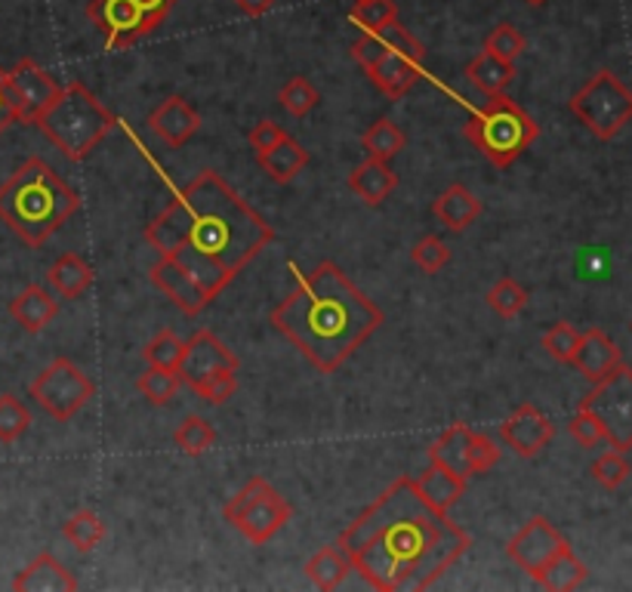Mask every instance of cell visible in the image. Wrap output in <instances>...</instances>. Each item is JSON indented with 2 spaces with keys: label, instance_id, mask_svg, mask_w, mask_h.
<instances>
[{
  "label": "cell",
  "instance_id": "74e56055",
  "mask_svg": "<svg viewBox=\"0 0 632 592\" xmlns=\"http://www.w3.org/2000/svg\"><path fill=\"white\" fill-rule=\"evenodd\" d=\"M590 472H592V478L602 485L604 491H618L620 485H623L632 472L630 460H626V450H618V448L604 450L602 457H595V460H592Z\"/></svg>",
  "mask_w": 632,
  "mask_h": 592
},
{
  "label": "cell",
  "instance_id": "ffe728a7",
  "mask_svg": "<svg viewBox=\"0 0 632 592\" xmlns=\"http://www.w3.org/2000/svg\"><path fill=\"white\" fill-rule=\"evenodd\" d=\"M81 586L77 578L53 552H41L31 564H25L13 578L15 592H74Z\"/></svg>",
  "mask_w": 632,
  "mask_h": 592
},
{
  "label": "cell",
  "instance_id": "4dcf8cb0",
  "mask_svg": "<svg viewBox=\"0 0 632 592\" xmlns=\"http://www.w3.org/2000/svg\"><path fill=\"white\" fill-rule=\"evenodd\" d=\"M349 571H352V562L345 559V552L340 547L318 549L315 555L305 562V578L312 580L318 590H336V586H343Z\"/></svg>",
  "mask_w": 632,
  "mask_h": 592
},
{
  "label": "cell",
  "instance_id": "816d5d0a",
  "mask_svg": "<svg viewBox=\"0 0 632 592\" xmlns=\"http://www.w3.org/2000/svg\"><path fill=\"white\" fill-rule=\"evenodd\" d=\"M274 3H278V0H235V7H238L245 15H250V19L266 15L269 10H272Z\"/></svg>",
  "mask_w": 632,
  "mask_h": 592
},
{
  "label": "cell",
  "instance_id": "ac0fdd59",
  "mask_svg": "<svg viewBox=\"0 0 632 592\" xmlns=\"http://www.w3.org/2000/svg\"><path fill=\"white\" fill-rule=\"evenodd\" d=\"M386 50H398V53L411 56L414 62H419V65H423V59H426V46L419 44L417 38L404 29L398 19H395V22H388L386 29L364 31L359 41L352 44V59L359 62L361 69H367V65L376 62V59L383 56Z\"/></svg>",
  "mask_w": 632,
  "mask_h": 592
},
{
  "label": "cell",
  "instance_id": "cb8c5ba5",
  "mask_svg": "<svg viewBox=\"0 0 632 592\" xmlns=\"http://www.w3.org/2000/svg\"><path fill=\"white\" fill-rule=\"evenodd\" d=\"M432 214H435V219H438L447 231H463L481 217V201L475 198L469 188L454 183V186H447L445 191L432 201Z\"/></svg>",
  "mask_w": 632,
  "mask_h": 592
},
{
  "label": "cell",
  "instance_id": "7402d4cb",
  "mask_svg": "<svg viewBox=\"0 0 632 592\" xmlns=\"http://www.w3.org/2000/svg\"><path fill=\"white\" fill-rule=\"evenodd\" d=\"M10 315L25 333H41L59 315L56 293L43 284H29L10 300Z\"/></svg>",
  "mask_w": 632,
  "mask_h": 592
},
{
  "label": "cell",
  "instance_id": "7c38bea8",
  "mask_svg": "<svg viewBox=\"0 0 632 592\" xmlns=\"http://www.w3.org/2000/svg\"><path fill=\"white\" fill-rule=\"evenodd\" d=\"M59 90H62V84L50 72H43L34 59H19L13 69L7 72V96L13 102L19 124L34 127L38 117L53 105Z\"/></svg>",
  "mask_w": 632,
  "mask_h": 592
},
{
  "label": "cell",
  "instance_id": "ba28073f",
  "mask_svg": "<svg viewBox=\"0 0 632 592\" xmlns=\"http://www.w3.org/2000/svg\"><path fill=\"white\" fill-rule=\"evenodd\" d=\"M222 519L229 521L235 531H241L253 547L269 543L290 519H293V503L262 476H253L241 491L231 497Z\"/></svg>",
  "mask_w": 632,
  "mask_h": 592
},
{
  "label": "cell",
  "instance_id": "d4e9b609",
  "mask_svg": "<svg viewBox=\"0 0 632 592\" xmlns=\"http://www.w3.org/2000/svg\"><path fill=\"white\" fill-rule=\"evenodd\" d=\"M93 281H96V272H93V266L81 257V253H62L53 266H50V272H46V284L50 290L62 297V300H77V297H84L86 290L93 288Z\"/></svg>",
  "mask_w": 632,
  "mask_h": 592
},
{
  "label": "cell",
  "instance_id": "484cf974",
  "mask_svg": "<svg viewBox=\"0 0 632 592\" xmlns=\"http://www.w3.org/2000/svg\"><path fill=\"white\" fill-rule=\"evenodd\" d=\"M414 481H417L419 494H423L435 509H442V512H450V506L460 503V497L466 494V478L450 472L442 463L429 460V469H426L423 476L414 478Z\"/></svg>",
  "mask_w": 632,
  "mask_h": 592
},
{
  "label": "cell",
  "instance_id": "e0dca14e",
  "mask_svg": "<svg viewBox=\"0 0 632 592\" xmlns=\"http://www.w3.org/2000/svg\"><path fill=\"white\" fill-rule=\"evenodd\" d=\"M148 278H152V284H155L160 293H167V300H173V303L179 305L186 315H191V319L201 315L204 309L214 303V300L204 293L201 284H198L179 262H173L170 257H160V260L152 266Z\"/></svg>",
  "mask_w": 632,
  "mask_h": 592
},
{
  "label": "cell",
  "instance_id": "30bf717a",
  "mask_svg": "<svg viewBox=\"0 0 632 592\" xmlns=\"http://www.w3.org/2000/svg\"><path fill=\"white\" fill-rule=\"evenodd\" d=\"M580 407L592 411L604 429V442L618 450H632V367L620 362L608 376L592 383L580 398Z\"/></svg>",
  "mask_w": 632,
  "mask_h": 592
},
{
  "label": "cell",
  "instance_id": "7dc6e473",
  "mask_svg": "<svg viewBox=\"0 0 632 592\" xmlns=\"http://www.w3.org/2000/svg\"><path fill=\"white\" fill-rule=\"evenodd\" d=\"M497 463H500V445H497L490 435H481L473 429V442H469V466H473V476L490 472Z\"/></svg>",
  "mask_w": 632,
  "mask_h": 592
},
{
  "label": "cell",
  "instance_id": "f35d334b",
  "mask_svg": "<svg viewBox=\"0 0 632 592\" xmlns=\"http://www.w3.org/2000/svg\"><path fill=\"white\" fill-rule=\"evenodd\" d=\"M186 355V343L176 336L173 331H160L148 346L143 349V359L155 367H167V371H176L179 374V362Z\"/></svg>",
  "mask_w": 632,
  "mask_h": 592
},
{
  "label": "cell",
  "instance_id": "b9f144b4",
  "mask_svg": "<svg viewBox=\"0 0 632 592\" xmlns=\"http://www.w3.org/2000/svg\"><path fill=\"white\" fill-rule=\"evenodd\" d=\"M525 46H528L525 34H521L516 25H509V22L494 25L488 38H485V50L494 53V56L506 59V62H516V59L525 53Z\"/></svg>",
  "mask_w": 632,
  "mask_h": 592
},
{
  "label": "cell",
  "instance_id": "52a82bcc",
  "mask_svg": "<svg viewBox=\"0 0 632 592\" xmlns=\"http://www.w3.org/2000/svg\"><path fill=\"white\" fill-rule=\"evenodd\" d=\"M568 108L595 139L611 143L632 121V90L611 69H599L568 100Z\"/></svg>",
  "mask_w": 632,
  "mask_h": 592
},
{
  "label": "cell",
  "instance_id": "c3c4849f",
  "mask_svg": "<svg viewBox=\"0 0 632 592\" xmlns=\"http://www.w3.org/2000/svg\"><path fill=\"white\" fill-rule=\"evenodd\" d=\"M288 133H284V127H278L274 121H259L257 127L250 131V145H253V152H269L274 143H281Z\"/></svg>",
  "mask_w": 632,
  "mask_h": 592
},
{
  "label": "cell",
  "instance_id": "d6986e66",
  "mask_svg": "<svg viewBox=\"0 0 632 592\" xmlns=\"http://www.w3.org/2000/svg\"><path fill=\"white\" fill-rule=\"evenodd\" d=\"M623 362L618 343L599 328L580 333V343L574 349V359L571 364L577 367V374H583L590 383H599L602 376H608L618 364Z\"/></svg>",
  "mask_w": 632,
  "mask_h": 592
},
{
  "label": "cell",
  "instance_id": "d6a6232c",
  "mask_svg": "<svg viewBox=\"0 0 632 592\" xmlns=\"http://www.w3.org/2000/svg\"><path fill=\"white\" fill-rule=\"evenodd\" d=\"M62 537L72 543L77 552H90L105 540V521L93 512V509H77L69 521L62 525Z\"/></svg>",
  "mask_w": 632,
  "mask_h": 592
},
{
  "label": "cell",
  "instance_id": "5bb4252c",
  "mask_svg": "<svg viewBox=\"0 0 632 592\" xmlns=\"http://www.w3.org/2000/svg\"><path fill=\"white\" fill-rule=\"evenodd\" d=\"M552 435H556L552 419L537 405H518L500 423V442H504L506 448H512V454L525 457V460H531L540 450H547Z\"/></svg>",
  "mask_w": 632,
  "mask_h": 592
},
{
  "label": "cell",
  "instance_id": "8992f818",
  "mask_svg": "<svg viewBox=\"0 0 632 592\" xmlns=\"http://www.w3.org/2000/svg\"><path fill=\"white\" fill-rule=\"evenodd\" d=\"M463 136L485 155V158L497 167L506 170L512 167L540 136V127L512 96L497 93L488 96L485 105L473 108V115L463 127Z\"/></svg>",
  "mask_w": 632,
  "mask_h": 592
},
{
  "label": "cell",
  "instance_id": "60d3db41",
  "mask_svg": "<svg viewBox=\"0 0 632 592\" xmlns=\"http://www.w3.org/2000/svg\"><path fill=\"white\" fill-rule=\"evenodd\" d=\"M278 102H281V108L288 115L305 117L321 102V93L305 77H290L288 84L281 87V93H278Z\"/></svg>",
  "mask_w": 632,
  "mask_h": 592
},
{
  "label": "cell",
  "instance_id": "7bdbcfd3",
  "mask_svg": "<svg viewBox=\"0 0 632 592\" xmlns=\"http://www.w3.org/2000/svg\"><path fill=\"white\" fill-rule=\"evenodd\" d=\"M543 349H547L549 355L561 364H571L574 359V349L580 343V331H577L571 321H556L547 333H543Z\"/></svg>",
  "mask_w": 632,
  "mask_h": 592
},
{
  "label": "cell",
  "instance_id": "83f0119b",
  "mask_svg": "<svg viewBox=\"0 0 632 592\" xmlns=\"http://www.w3.org/2000/svg\"><path fill=\"white\" fill-rule=\"evenodd\" d=\"M469 442H473V429L466 423H454L450 429L442 433V438L429 448V460L442 463L450 472L460 478H473V466H469Z\"/></svg>",
  "mask_w": 632,
  "mask_h": 592
},
{
  "label": "cell",
  "instance_id": "44dd1931",
  "mask_svg": "<svg viewBox=\"0 0 632 592\" xmlns=\"http://www.w3.org/2000/svg\"><path fill=\"white\" fill-rule=\"evenodd\" d=\"M364 72L374 81V87L380 90V93H386L388 100H402V96H407V90L419 81V62L404 56L398 50H386V53L376 59V62H371Z\"/></svg>",
  "mask_w": 632,
  "mask_h": 592
},
{
  "label": "cell",
  "instance_id": "ee69618b",
  "mask_svg": "<svg viewBox=\"0 0 632 592\" xmlns=\"http://www.w3.org/2000/svg\"><path fill=\"white\" fill-rule=\"evenodd\" d=\"M411 262L417 266L419 272L435 274L438 269H445L447 262H450V247H447L442 238L426 235V238H419L417 245L411 247Z\"/></svg>",
  "mask_w": 632,
  "mask_h": 592
},
{
  "label": "cell",
  "instance_id": "6da1fadb",
  "mask_svg": "<svg viewBox=\"0 0 632 592\" xmlns=\"http://www.w3.org/2000/svg\"><path fill=\"white\" fill-rule=\"evenodd\" d=\"M345 559L361 580L380 592L429 590L447 568L460 562L473 537L402 476L340 534Z\"/></svg>",
  "mask_w": 632,
  "mask_h": 592
},
{
  "label": "cell",
  "instance_id": "681fc988",
  "mask_svg": "<svg viewBox=\"0 0 632 592\" xmlns=\"http://www.w3.org/2000/svg\"><path fill=\"white\" fill-rule=\"evenodd\" d=\"M13 124H19V117H15L13 102L7 96V69H0V136L10 131Z\"/></svg>",
  "mask_w": 632,
  "mask_h": 592
},
{
  "label": "cell",
  "instance_id": "db71d44e",
  "mask_svg": "<svg viewBox=\"0 0 632 592\" xmlns=\"http://www.w3.org/2000/svg\"><path fill=\"white\" fill-rule=\"evenodd\" d=\"M630 328H632V324H630Z\"/></svg>",
  "mask_w": 632,
  "mask_h": 592
},
{
  "label": "cell",
  "instance_id": "f1b7e54d",
  "mask_svg": "<svg viewBox=\"0 0 632 592\" xmlns=\"http://www.w3.org/2000/svg\"><path fill=\"white\" fill-rule=\"evenodd\" d=\"M466 77H469L473 87L481 90L485 96H497V93H506V87L516 81V62H506V59L481 50V53L466 65Z\"/></svg>",
  "mask_w": 632,
  "mask_h": 592
},
{
  "label": "cell",
  "instance_id": "f546056e",
  "mask_svg": "<svg viewBox=\"0 0 632 592\" xmlns=\"http://www.w3.org/2000/svg\"><path fill=\"white\" fill-rule=\"evenodd\" d=\"M587 578H590V568L580 562L574 555V549L564 547L552 559V562L537 574V583L543 586V590H552V592H568V590H577V586H583L587 583Z\"/></svg>",
  "mask_w": 632,
  "mask_h": 592
},
{
  "label": "cell",
  "instance_id": "9a60e30c",
  "mask_svg": "<svg viewBox=\"0 0 632 592\" xmlns=\"http://www.w3.org/2000/svg\"><path fill=\"white\" fill-rule=\"evenodd\" d=\"M226 367H229V371H238V367H241L238 355H235L216 333L198 331L186 343V355H183V362H179V376H183V383L191 390L195 383H201L204 376L216 374V371H226Z\"/></svg>",
  "mask_w": 632,
  "mask_h": 592
},
{
  "label": "cell",
  "instance_id": "bcb514c9",
  "mask_svg": "<svg viewBox=\"0 0 632 592\" xmlns=\"http://www.w3.org/2000/svg\"><path fill=\"white\" fill-rule=\"evenodd\" d=\"M568 433H571V438H574L580 448H595V445H602L604 442L602 423H599V417H595L592 411H587V407H577V414L571 417V423H568Z\"/></svg>",
  "mask_w": 632,
  "mask_h": 592
},
{
  "label": "cell",
  "instance_id": "f5cc1de1",
  "mask_svg": "<svg viewBox=\"0 0 632 592\" xmlns=\"http://www.w3.org/2000/svg\"><path fill=\"white\" fill-rule=\"evenodd\" d=\"M525 3H528V7H547L549 0H525Z\"/></svg>",
  "mask_w": 632,
  "mask_h": 592
},
{
  "label": "cell",
  "instance_id": "4fadbf2b",
  "mask_svg": "<svg viewBox=\"0 0 632 592\" xmlns=\"http://www.w3.org/2000/svg\"><path fill=\"white\" fill-rule=\"evenodd\" d=\"M564 547H571V543L561 537L559 528L549 519H543V516H533V519L525 521V528L506 543V555H509L521 571H528L531 578H537Z\"/></svg>",
  "mask_w": 632,
  "mask_h": 592
},
{
  "label": "cell",
  "instance_id": "7a4b0ae2",
  "mask_svg": "<svg viewBox=\"0 0 632 592\" xmlns=\"http://www.w3.org/2000/svg\"><path fill=\"white\" fill-rule=\"evenodd\" d=\"M145 241L158 257L179 262L216 300L272 245L274 229L216 170H204L173 191L145 226Z\"/></svg>",
  "mask_w": 632,
  "mask_h": 592
},
{
  "label": "cell",
  "instance_id": "f6af8a7d",
  "mask_svg": "<svg viewBox=\"0 0 632 592\" xmlns=\"http://www.w3.org/2000/svg\"><path fill=\"white\" fill-rule=\"evenodd\" d=\"M235 374H238V371H229V367H226V371H216V374L204 376L201 383H195L191 392L201 395L207 405H226L231 395H235V390H238V376Z\"/></svg>",
  "mask_w": 632,
  "mask_h": 592
},
{
  "label": "cell",
  "instance_id": "1f68e13d",
  "mask_svg": "<svg viewBox=\"0 0 632 592\" xmlns=\"http://www.w3.org/2000/svg\"><path fill=\"white\" fill-rule=\"evenodd\" d=\"M361 145H364V152H367V158H380V160H392L395 155H402L404 145H407V136L404 131L395 124V121H388V117H380L371 131L361 136Z\"/></svg>",
  "mask_w": 632,
  "mask_h": 592
},
{
  "label": "cell",
  "instance_id": "277c9868",
  "mask_svg": "<svg viewBox=\"0 0 632 592\" xmlns=\"http://www.w3.org/2000/svg\"><path fill=\"white\" fill-rule=\"evenodd\" d=\"M81 210V195L43 158L19 164L0 186V222L31 250L43 247Z\"/></svg>",
  "mask_w": 632,
  "mask_h": 592
},
{
  "label": "cell",
  "instance_id": "8fae6325",
  "mask_svg": "<svg viewBox=\"0 0 632 592\" xmlns=\"http://www.w3.org/2000/svg\"><path fill=\"white\" fill-rule=\"evenodd\" d=\"M86 19L102 31L108 50H127L158 29V22L136 0H90Z\"/></svg>",
  "mask_w": 632,
  "mask_h": 592
},
{
  "label": "cell",
  "instance_id": "ab89813d",
  "mask_svg": "<svg viewBox=\"0 0 632 592\" xmlns=\"http://www.w3.org/2000/svg\"><path fill=\"white\" fill-rule=\"evenodd\" d=\"M349 19L359 25L361 31H380L386 29L388 22L398 19V3L395 0H359Z\"/></svg>",
  "mask_w": 632,
  "mask_h": 592
},
{
  "label": "cell",
  "instance_id": "3957f363",
  "mask_svg": "<svg viewBox=\"0 0 632 592\" xmlns=\"http://www.w3.org/2000/svg\"><path fill=\"white\" fill-rule=\"evenodd\" d=\"M383 324V309L364 297L336 262L300 272L297 288L272 309V328L305 355L318 374L340 371Z\"/></svg>",
  "mask_w": 632,
  "mask_h": 592
},
{
  "label": "cell",
  "instance_id": "8d00e7d4",
  "mask_svg": "<svg viewBox=\"0 0 632 592\" xmlns=\"http://www.w3.org/2000/svg\"><path fill=\"white\" fill-rule=\"evenodd\" d=\"M31 429V411L13 392H3L0 395V442L3 445H13L22 435Z\"/></svg>",
  "mask_w": 632,
  "mask_h": 592
},
{
  "label": "cell",
  "instance_id": "f907efd6",
  "mask_svg": "<svg viewBox=\"0 0 632 592\" xmlns=\"http://www.w3.org/2000/svg\"><path fill=\"white\" fill-rule=\"evenodd\" d=\"M136 3H139L145 13L152 15V19H155V22L160 25V22L170 15V10L176 7V3H179V0H136Z\"/></svg>",
  "mask_w": 632,
  "mask_h": 592
},
{
  "label": "cell",
  "instance_id": "836d02e7",
  "mask_svg": "<svg viewBox=\"0 0 632 592\" xmlns=\"http://www.w3.org/2000/svg\"><path fill=\"white\" fill-rule=\"evenodd\" d=\"M179 386H183V376L176 374V371H167V367H155V364H148V371H143L139 380H136L139 395L155 407L167 405L170 398H176Z\"/></svg>",
  "mask_w": 632,
  "mask_h": 592
},
{
  "label": "cell",
  "instance_id": "9c48e42d",
  "mask_svg": "<svg viewBox=\"0 0 632 592\" xmlns=\"http://www.w3.org/2000/svg\"><path fill=\"white\" fill-rule=\"evenodd\" d=\"M29 392L46 417L69 423L90 405V398L96 395V383L69 359H53L31 380Z\"/></svg>",
  "mask_w": 632,
  "mask_h": 592
},
{
  "label": "cell",
  "instance_id": "4316f807",
  "mask_svg": "<svg viewBox=\"0 0 632 592\" xmlns=\"http://www.w3.org/2000/svg\"><path fill=\"white\" fill-rule=\"evenodd\" d=\"M257 160L259 167L266 170L269 179L274 183H290V179H297V176L305 170V164H309V152L302 148L293 136H284L281 143H274L269 152H257Z\"/></svg>",
  "mask_w": 632,
  "mask_h": 592
},
{
  "label": "cell",
  "instance_id": "5b68a950",
  "mask_svg": "<svg viewBox=\"0 0 632 592\" xmlns=\"http://www.w3.org/2000/svg\"><path fill=\"white\" fill-rule=\"evenodd\" d=\"M117 124L121 121L86 90L84 81H69L59 90L53 105L38 117L34 127L56 145L65 158L81 164Z\"/></svg>",
  "mask_w": 632,
  "mask_h": 592
},
{
  "label": "cell",
  "instance_id": "2e32d148",
  "mask_svg": "<svg viewBox=\"0 0 632 592\" xmlns=\"http://www.w3.org/2000/svg\"><path fill=\"white\" fill-rule=\"evenodd\" d=\"M148 131L155 133L158 139H164L170 148H183L195 133L201 131V115L186 96H167L152 108Z\"/></svg>",
  "mask_w": 632,
  "mask_h": 592
},
{
  "label": "cell",
  "instance_id": "d590c367",
  "mask_svg": "<svg viewBox=\"0 0 632 592\" xmlns=\"http://www.w3.org/2000/svg\"><path fill=\"white\" fill-rule=\"evenodd\" d=\"M488 305L500 315V319H516V315H521L525 312V305H528V290L518 284L516 278H500L494 288L488 290Z\"/></svg>",
  "mask_w": 632,
  "mask_h": 592
},
{
  "label": "cell",
  "instance_id": "603a6c76",
  "mask_svg": "<svg viewBox=\"0 0 632 592\" xmlns=\"http://www.w3.org/2000/svg\"><path fill=\"white\" fill-rule=\"evenodd\" d=\"M349 188L359 195L367 207H380L388 195L398 188V174L388 167V160L367 158L349 174Z\"/></svg>",
  "mask_w": 632,
  "mask_h": 592
},
{
  "label": "cell",
  "instance_id": "e575fe53",
  "mask_svg": "<svg viewBox=\"0 0 632 592\" xmlns=\"http://www.w3.org/2000/svg\"><path fill=\"white\" fill-rule=\"evenodd\" d=\"M173 445L183 450L186 457H201V454H207L216 445V429L204 417L191 414L173 433Z\"/></svg>",
  "mask_w": 632,
  "mask_h": 592
}]
</instances>
